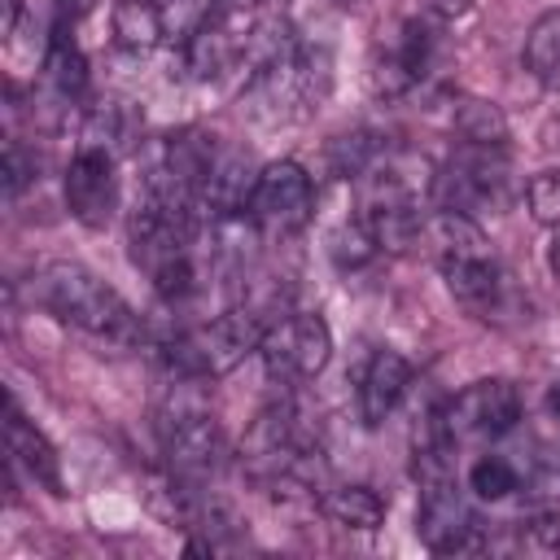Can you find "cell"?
Wrapping results in <instances>:
<instances>
[{"instance_id": "d6986e66", "label": "cell", "mask_w": 560, "mask_h": 560, "mask_svg": "<svg viewBox=\"0 0 560 560\" xmlns=\"http://www.w3.org/2000/svg\"><path fill=\"white\" fill-rule=\"evenodd\" d=\"M109 31L127 52H149V48L166 44V22H162L158 0H114Z\"/></svg>"}, {"instance_id": "f1b7e54d", "label": "cell", "mask_w": 560, "mask_h": 560, "mask_svg": "<svg viewBox=\"0 0 560 560\" xmlns=\"http://www.w3.org/2000/svg\"><path fill=\"white\" fill-rule=\"evenodd\" d=\"M521 542H525L529 551L560 556V499H556V503L534 508V512L521 521Z\"/></svg>"}, {"instance_id": "e0dca14e", "label": "cell", "mask_w": 560, "mask_h": 560, "mask_svg": "<svg viewBox=\"0 0 560 560\" xmlns=\"http://www.w3.org/2000/svg\"><path fill=\"white\" fill-rule=\"evenodd\" d=\"M319 512H324L332 525H341V529L372 534V529H381V525H385L389 503H385L372 486L350 481V486H332V490H324V494H319Z\"/></svg>"}, {"instance_id": "1f68e13d", "label": "cell", "mask_w": 560, "mask_h": 560, "mask_svg": "<svg viewBox=\"0 0 560 560\" xmlns=\"http://www.w3.org/2000/svg\"><path fill=\"white\" fill-rule=\"evenodd\" d=\"M547 262H551V271H556V280H560V223L551 228V245H547Z\"/></svg>"}, {"instance_id": "9a60e30c", "label": "cell", "mask_w": 560, "mask_h": 560, "mask_svg": "<svg viewBox=\"0 0 560 560\" xmlns=\"http://www.w3.org/2000/svg\"><path fill=\"white\" fill-rule=\"evenodd\" d=\"M4 442H9V464L22 468L35 486H44L48 494H66V481H61V455L57 446L48 442V433L26 420V411L18 407V398L9 394L4 398Z\"/></svg>"}, {"instance_id": "9c48e42d", "label": "cell", "mask_w": 560, "mask_h": 560, "mask_svg": "<svg viewBox=\"0 0 560 560\" xmlns=\"http://www.w3.org/2000/svg\"><path fill=\"white\" fill-rule=\"evenodd\" d=\"M521 389L508 376H481L446 398V420L455 442H499L521 424Z\"/></svg>"}, {"instance_id": "603a6c76", "label": "cell", "mask_w": 560, "mask_h": 560, "mask_svg": "<svg viewBox=\"0 0 560 560\" xmlns=\"http://www.w3.org/2000/svg\"><path fill=\"white\" fill-rule=\"evenodd\" d=\"M44 79L61 101H83L88 92V57L74 44V35H52L44 52Z\"/></svg>"}, {"instance_id": "ffe728a7", "label": "cell", "mask_w": 560, "mask_h": 560, "mask_svg": "<svg viewBox=\"0 0 560 560\" xmlns=\"http://www.w3.org/2000/svg\"><path fill=\"white\" fill-rule=\"evenodd\" d=\"M424 241L433 245L438 262H442V258H459V254H481V249H490L481 223H477L472 214H459V210H446V206L429 210Z\"/></svg>"}, {"instance_id": "30bf717a", "label": "cell", "mask_w": 560, "mask_h": 560, "mask_svg": "<svg viewBox=\"0 0 560 560\" xmlns=\"http://www.w3.org/2000/svg\"><path fill=\"white\" fill-rule=\"evenodd\" d=\"M416 538L433 556H464V551H486L481 521L464 490L455 481H433L420 486V508H416Z\"/></svg>"}, {"instance_id": "83f0119b", "label": "cell", "mask_w": 560, "mask_h": 560, "mask_svg": "<svg viewBox=\"0 0 560 560\" xmlns=\"http://www.w3.org/2000/svg\"><path fill=\"white\" fill-rule=\"evenodd\" d=\"M525 210L542 228H556L560 223V171L556 166L529 175V184H525Z\"/></svg>"}, {"instance_id": "7402d4cb", "label": "cell", "mask_w": 560, "mask_h": 560, "mask_svg": "<svg viewBox=\"0 0 560 560\" xmlns=\"http://www.w3.org/2000/svg\"><path fill=\"white\" fill-rule=\"evenodd\" d=\"M385 149H389V144H385L381 131H372V127H354V131H341V136L328 140L324 162H328V175H337V179H359Z\"/></svg>"}, {"instance_id": "484cf974", "label": "cell", "mask_w": 560, "mask_h": 560, "mask_svg": "<svg viewBox=\"0 0 560 560\" xmlns=\"http://www.w3.org/2000/svg\"><path fill=\"white\" fill-rule=\"evenodd\" d=\"M468 490L481 499V503H499L508 494L521 490V468L508 459V455H481L472 468H468Z\"/></svg>"}, {"instance_id": "f546056e", "label": "cell", "mask_w": 560, "mask_h": 560, "mask_svg": "<svg viewBox=\"0 0 560 560\" xmlns=\"http://www.w3.org/2000/svg\"><path fill=\"white\" fill-rule=\"evenodd\" d=\"M35 179H39V158H35V149H26L18 136H9V140H4V197L18 201Z\"/></svg>"}, {"instance_id": "6da1fadb", "label": "cell", "mask_w": 560, "mask_h": 560, "mask_svg": "<svg viewBox=\"0 0 560 560\" xmlns=\"http://www.w3.org/2000/svg\"><path fill=\"white\" fill-rule=\"evenodd\" d=\"M26 293L44 315H52L57 324H66L74 332H88V337L109 341V346H140L144 341V324L127 306V298L83 262H66V258L44 262L31 276Z\"/></svg>"}, {"instance_id": "52a82bcc", "label": "cell", "mask_w": 560, "mask_h": 560, "mask_svg": "<svg viewBox=\"0 0 560 560\" xmlns=\"http://www.w3.org/2000/svg\"><path fill=\"white\" fill-rule=\"evenodd\" d=\"M315 214V179L302 162L280 158L258 171L254 197H249V219L262 236H298Z\"/></svg>"}, {"instance_id": "4dcf8cb0", "label": "cell", "mask_w": 560, "mask_h": 560, "mask_svg": "<svg viewBox=\"0 0 560 560\" xmlns=\"http://www.w3.org/2000/svg\"><path fill=\"white\" fill-rule=\"evenodd\" d=\"M424 4H429V13L438 22H459V18H468L477 9V0H424Z\"/></svg>"}, {"instance_id": "7a4b0ae2", "label": "cell", "mask_w": 560, "mask_h": 560, "mask_svg": "<svg viewBox=\"0 0 560 560\" xmlns=\"http://www.w3.org/2000/svg\"><path fill=\"white\" fill-rule=\"evenodd\" d=\"M267 319L254 306H228L206 324H188L158 341V359L171 381H219L258 354Z\"/></svg>"}, {"instance_id": "44dd1931", "label": "cell", "mask_w": 560, "mask_h": 560, "mask_svg": "<svg viewBox=\"0 0 560 560\" xmlns=\"http://www.w3.org/2000/svg\"><path fill=\"white\" fill-rule=\"evenodd\" d=\"M136 131H140V118H136V109L127 101H101V105L88 109L79 144H96V149L122 153V149L136 144Z\"/></svg>"}, {"instance_id": "3957f363", "label": "cell", "mask_w": 560, "mask_h": 560, "mask_svg": "<svg viewBox=\"0 0 560 560\" xmlns=\"http://www.w3.org/2000/svg\"><path fill=\"white\" fill-rule=\"evenodd\" d=\"M197 385L201 381H175L171 398L158 407V446H162L166 472L206 486L219 472L228 446H223V429H219L214 411L201 402Z\"/></svg>"}, {"instance_id": "ba28073f", "label": "cell", "mask_w": 560, "mask_h": 560, "mask_svg": "<svg viewBox=\"0 0 560 560\" xmlns=\"http://www.w3.org/2000/svg\"><path fill=\"white\" fill-rule=\"evenodd\" d=\"M442 57V31H438V18H402L398 31L389 35V44L376 48L372 57V92L376 96H402L411 88H420L433 66Z\"/></svg>"}, {"instance_id": "277c9868", "label": "cell", "mask_w": 560, "mask_h": 560, "mask_svg": "<svg viewBox=\"0 0 560 560\" xmlns=\"http://www.w3.org/2000/svg\"><path fill=\"white\" fill-rule=\"evenodd\" d=\"M433 201L459 214H503L512 201V162L499 144H455L446 166L433 175Z\"/></svg>"}, {"instance_id": "4fadbf2b", "label": "cell", "mask_w": 560, "mask_h": 560, "mask_svg": "<svg viewBox=\"0 0 560 560\" xmlns=\"http://www.w3.org/2000/svg\"><path fill=\"white\" fill-rule=\"evenodd\" d=\"M258 171L262 166H254V158L245 149L219 140V153H214V162L206 171V184H201V219L219 223V219L249 214V197H254Z\"/></svg>"}, {"instance_id": "836d02e7", "label": "cell", "mask_w": 560, "mask_h": 560, "mask_svg": "<svg viewBox=\"0 0 560 560\" xmlns=\"http://www.w3.org/2000/svg\"><path fill=\"white\" fill-rule=\"evenodd\" d=\"M223 9H254V4H262V0H219Z\"/></svg>"}, {"instance_id": "8fae6325", "label": "cell", "mask_w": 560, "mask_h": 560, "mask_svg": "<svg viewBox=\"0 0 560 560\" xmlns=\"http://www.w3.org/2000/svg\"><path fill=\"white\" fill-rule=\"evenodd\" d=\"M61 197L70 219H79L83 228H105L114 206H118V153L96 149V144H79L66 175H61Z\"/></svg>"}, {"instance_id": "cb8c5ba5", "label": "cell", "mask_w": 560, "mask_h": 560, "mask_svg": "<svg viewBox=\"0 0 560 560\" xmlns=\"http://www.w3.org/2000/svg\"><path fill=\"white\" fill-rule=\"evenodd\" d=\"M525 70L538 83H560V9H547L525 35Z\"/></svg>"}, {"instance_id": "7c38bea8", "label": "cell", "mask_w": 560, "mask_h": 560, "mask_svg": "<svg viewBox=\"0 0 560 560\" xmlns=\"http://www.w3.org/2000/svg\"><path fill=\"white\" fill-rule=\"evenodd\" d=\"M245 9H223L214 13L179 52H184V66L192 79L210 83V79H223L228 70H236L245 61V52L254 48V35L258 26L249 18H241Z\"/></svg>"}, {"instance_id": "ac0fdd59", "label": "cell", "mask_w": 560, "mask_h": 560, "mask_svg": "<svg viewBox=\"0 0 560 560\" xmlns=\"http://www.w3.org/2000/svg\"><path fill=\"white\" fill-rule=\"evenodd\" d=\"M451 131L464 144H499V149H508V140H512L508 114L494 101H486V96H455V105H451Z\"/></svg>"}, {"instance_id": "d4e9b609", "label": "cell", "mask_w": 560, "mask_h": 560, "mask_svg": "<svg viewBox=\"0 0 560 560\" xmlns=\"http://www.w3.org/2000/svg\"><path fill=\"white\" fill-rule=\"evenodd\" d=\"M376 254H381V245H376L372 228L363 223V214H354V219H346V223H337V228L328 232V258H332L341 271H359V267H368Z\"/></svg>"}, {"instance_id": "8992f818", "label": "cell", "mask_w": 560, "mask_h": 560, "mask_svg": "<svg viewBox=\"0 0 560 560\" xmlns=\"http://www.w3.org/2000/svg\"><path fill=\"white\" fill-rule=\"evenodd\" d=\"M258 359L262 372L280 385L315 381L332 359V328L315 311H284L262 328Z\"/></svg>"}, {"instance_id": "d6a6232c", "label": "cell", "mask_w": 560, "mask_h": 560, "mask_svg": "<svg viewBox=\"0 0 560 560\" xmlns=\"http://www.w3.org/2000/svg\"><path fill=\"white\" fill-rule=\"evenodd\" d=\"M547 407H551V416L560 420V381H551V389H547Z\"/></svg>"}, {"instance_id": "4316f807", "label": "cell", "mask_w": 560, "mask_h": 560, "mask_svg": "<svg viewBox=\"0 0 560 560\" xmlns=\"http://www.w3.org/2000/svg\"><path fill=\"white\" fill-rule=\"evenodd\" d=\"M162 22H166V39L171 44H188L210 18H214V0H158Z\"/></svg>"}, {"instance_id": "5b68a950", "label": "cell", "mask_w": 560, "mask_h": 560, "mask_svg": "<svg viewBox=\"0 0 560 560\" xmlns=\"http://www.w3.org/2000/svg\"><path fill=\"white\" fill-rule=\"evenodd\" d=\"M442 280H446V293L455 298V306H464L472 319L481 324H516V319H529V302L525 293L516 289L512 271L490 254H459V258H442Z\"/></svg>"}, {"instance_id": "5bb4252c", "label": "cell", "mask_w": 560, "mask_h": 560, "mask_svg": "<svg viewBox=\"0 0 560 560\" xmlns=\"http://www.w3.org/2000/svg\"><path fill=\"white\" fill-rule=\"evenodd\" d=\"M411 381H416V368L402 350H389V346L372 350V359L363 363V376H359V420H363V429H381L402 407Z\"/></svg>"}, {"instance_id": "2e32d148", "label": "cell", "mask_w": 560, "mask_h": 560, "mask_svg": "<svg viewBox=\"0 0 560 560\" xmlns=\"http://www.w3.org/2000/svg\"><path fill=\"white\" fill-rule=\"evenodd\" d=\"M455 433L446 420V402H429L420 407L416 424H411V477L420 486L433 481H455Z\"/></svg>"}]
</instances>
